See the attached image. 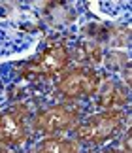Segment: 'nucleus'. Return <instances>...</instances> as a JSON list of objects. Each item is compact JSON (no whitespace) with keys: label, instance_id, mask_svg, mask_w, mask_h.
<instances>
[{"label":"nucleus","instance_id":"nucleus-1","mask_svg":"<svg viewBox=\"0 0 132 153\" xmlns=\"http://www.w3.org/2000/svg\"><path fill=\"white\" fill-rule=\"evenodd\" d=\"M128 127L127 110H100L89 117H83L74 131V138L79 146L98 148L113 138H119L121 132Z\"/></svg>","mask_w":132,"mask_h":153},{"label":"nucleus","instance_id":"nucleus-2","mask_svg":"<svg viewBox=\"0 0 132 153\" xmlns=\"http://www.w3.org/2000/svg\"><path fill=\"white\" fill-rule=\"evenodd\" d=\"M83 119V108L76 102H57L38 110L30 119V128L44 136H64Z\"/></svg>","mask_w":132,"mask_h":153},{"label":"nucleus","instance_id":"nucleus-3","mask_svg":"<svg viewBox=\"0 0 132 153\" xmlns=\"http://www.w3.org/2000/svg\"><path fill=\"white\" fill-rule=\"evenodd\" d=\"M102 76L96 68L91 66H68L55 79V93L62 98V102H79L94 98L102 83Z\"/></svg>","mask_w":132,"mask_h":153},{"label":"nucleus","instance_id":"nucleus-4","mask_svg":"<svg viewBox=\"0 0 132 153\" xmlns=\"http://www.w3.org/2000/svg\"><path fill=\"white\" fill-rule=\"evenodd\" d=\"M30 106L13 102L0 111V146L6 149L19 148L30 140Z\"/></svg>","mask_w":132,"mask_h":153},{"label":"nucleus","instance_id":"nucleus-5","mask_svg":"<svg viewBox=\"0 0 132 153\" xmlns=\"http://www.w3.org/2000/svg\"><path fill=\"white\" fill-rule=\"evenodd\" d=\"M72 57L70 49L62 42L49 44L44 51H40L32 61H28L23 68V78L28 79H57L70 66Z\"/></svg>","mask_w":132,"mask_h":153},{"label":"nucleus","instance_id":"nucleus-6","mask_svg":"<svg viewBox=\"0 0 132 153\" xmlns=\"http://www.w3.org/2000/svg\"><path fill=\"white\" fill-rule=\"evenodd\" d=\"M94 100L100 110H125L130 100V87L125 85L121 78H102Z\"/></svg>","mask_w":132,"mask_h":153},{"label":"nucleus","instance_id":"nucleus-7","mask_svg":"<svg viewBox=\"0 0 132 153\" xmlns=\"http://www.w3.org/2000/svg\"><path fill=\"white\" fill-rule=\"evenodd\" d=\"M32 153H81L76 138L68 136H44L34 146Z\"/></svg>","mask_w":132,"mask_h":153},{"label":"nucleus","instance_id":"nucleus-8","mask_svg":"<svg viewBox=\"0 0 132 153\" xmlns=\"http://www.w3.org/2000/svg\"><path fill=\"white\" fill-rule=\"evenodd\" d=\"M70 57L79 59L81 66L96 68L98 64L104 61V51H102L100 44L93 42V40H85V42H81L79 45H76L74 49H70Z\"/></svg>","mask_w":132,"mask_h":153},{"label":"nucleus","instance_id":"nucleus-9","mask_svg":"<svg viewBox=\"0 0 132 153\" xmlns=\"http://www.w3.org/2000/svg\"><path fill=\"white\" fill-rule=\"evenodd\" d=\"M96 153H127V151H125V149H121L119 146H106V148L98 149Z\"/></svg>","mask_w":132,"mask_h":153},{"label":"nucleus","instance_id":"nucleus-10","mask_svg":"<svg viewBox=\"0 0 132 153\" xmlns=\"http://www.w3.org/2000/svg\"><path fill=\"white\" fill-rule=\"evenodd\" d=\"M0 153H11L10 149H6V148H2V146H0Z\"/></svg>","mask_w":132,"mask_h":153}]
</instances>
